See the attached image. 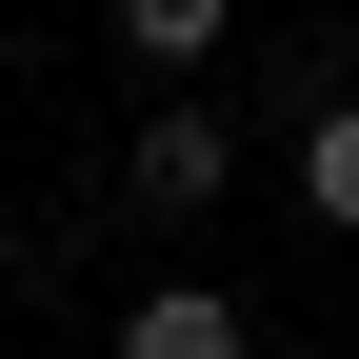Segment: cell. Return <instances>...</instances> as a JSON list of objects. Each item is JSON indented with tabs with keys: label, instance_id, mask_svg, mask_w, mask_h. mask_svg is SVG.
<instances>
[{
	"label": "cell",
	"instance_id": "cell-1",
	"mask_svg": "<svg viewBox=\"0 0 359 359\" xmlns=\"http://www.w3.org/2000/svg\"><path fill=\"white\" fill-rule=\"evenodd\" d=\"M120 200H140V219H219V200H240V120H219L200 80H160L140 140H120Z\"/></svg>",
	"mask_w": 359,
	"mask_h": 359
},
{
	"label": "cell",
	"instance_id": "cell-2",
	"mask_svg": "<svg viewBox=\"0 0 359 359\" xmlns=\"http://www.w3.org/2000/svg\"><path fill=\"white\" fill-rule=\"evenodd\" d=\"M100 359H259V320H240L219 280H140V299L100 320Z\"/></svg>",
	"mask_w": 359,
	"mask_h": 359
},
{
	"label": "cell",
	"instance_id": "cell-5",
	"mask_svg": "<svg viewBox=\"0 0 359 359\" xmlns=\"http://www.w3.org/2000/svg\"><path fill=\"white\" fill-rule=\"evenodd\" d=\"M0 259H20V180H0Z\"/></svg>",
	"mask_w": 359,
	"mask_h": 359
},
{
	"label": "cell",
	"instance_id": "cell-4",
	"mask_svg": "<svg viewBox=\"0 0 359 359\" xmlns=\"http://www.w3.org/2000/svg\"><path fill=\"white\" fill-rule=\"evenodd\" d=\"M299 219H320V240H359V100L299 120Z\"/></svg>",
	"mask_w": 359,
	"mask_h": 359
},
{
	"label": "cell",
	"instance_id": "cell-3",
	"mask_svg": "<svg viewBox=\"0 0 359 359\" xmlns=\"http://www.w3.org/2000/svg\"><path fill=\"white\" fill-rule=\"evenodd\" d=\"M100 20H120V60H140V80H200L219 40H240V0H100Z\"/></svg>",
	"mask_w": 359,
	"mask_h": 359
}]
</instances>
